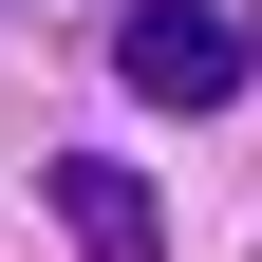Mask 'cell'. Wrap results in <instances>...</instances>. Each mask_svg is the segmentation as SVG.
Returning a JSON list of instances; mask_svg holds the SVG:
<instances>
[{
	"mask_svg": "<svg viewBox=\"0 0 262 262\" xmlns=\"http://www.w3.org/2000/svg\"><path fill=\"white\" fill-rule=\"evenodd\" d=\"M244 19H225V0H131V38H113V75H131V113H225V94H244Z\"/></svg>",
	"mask_w": 262,
	"mask_h": 262,
	"instance_id": "6da1fadb",
	"label": "cell"
},
{
	"mask_svg": "<svg viewBox=\"0 0 262 262\" xmlns=\"http://www.w3.org/2000/svg\"><path fill=\"white\" fill-rule=\"evenodd\" d=\"M38 206H56V244H75V262H169V206H150L113 150H56V187H38Z\"/></svg>",
	"mask_w": 262,
	"mask_h": 262,
	"instance_id": "7a4b0ae2",
	"label": "cell"
}]
</instances>
